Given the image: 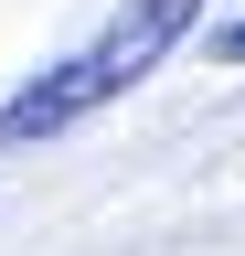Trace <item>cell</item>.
<instances>
[{"label": "cell", "instance_id": "7a4b0ae2", "mask_svg": "<svg viewBox=\"0 0 245 256\" xmlns=\"http://www.w3.org/2000/svg\"><path fill=\"white\" fill-rule=\"evenodd\" d=\"M213 64H245V11H235L224 32H213Z\"/></svg>", "mask_w": 245, "mask_h": 256}, {"label": "cell", "instance_id": "6da1fadb", "mask_svg": "<svg viewBox=\"0 0 245 256\" xmlns=\"http://www.w3.org/2000/svg\"><path fill=\"white\" fill-rule=\"evenodd\" d=\"M203 22V0H117V11L96 22V43H75L64 64H43L32 86L0 107V150H32V139H64L75 118H96L117 107L128 86L160 75V54L181 43V32Z\"/></svg>", "mask_w": 245, "mask_h": 256}]
</instances>
